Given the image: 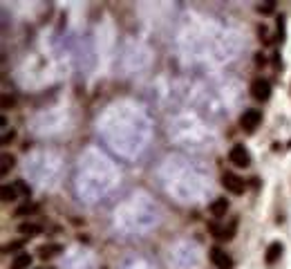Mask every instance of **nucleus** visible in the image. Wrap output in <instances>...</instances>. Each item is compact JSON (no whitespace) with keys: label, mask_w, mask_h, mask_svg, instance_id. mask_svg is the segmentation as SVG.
Masks as SVG:
<instances>
[{"label":"nucleus","mask_w":291,"mask_h":269,"mask_svg":"<svg viewBox=\"0 0 291 269\" xmlns=\"http://www.w3.org/2000/svg\"><path fill=\"white\" fill-rule=\"evenodd\" d=\"M262 121V113L260 110H253V108H249V110H244L242 117H240V126L244 128V130H255L257 123Z\"/></svg>","instance_id":"obj_3"},{"label":"nucleus","mask_w":291,"mask_h":269,"mask_svg":"<svg viewBox=\"0 0 291 269\" xmlns=\"http://www.w3.org/2000/svg\"><path fill=\"white\" fill-rule=\"evenodd\" d=\"M20 249H23V240H16V242H9V245H5L2 254H14V251H20Z\"/></svg>","instance_id":"obj_15"},{"label":"nucleus","mask_w":291,"mask_h":269,"mask_svg":"<svg viewBox=\"0 0 291 269\" xmlns=\"http://www.w3.org/2000/svg\"><path fill=\"white\" fill-rule=\"evenodd\" d=\"M18 231L23 235H38L40 231H43V227L36 225V222H23V225L18 227Z\"/></svg>","instance_id":"obj_9"},{"label":"nucleus","mask_w":291,"mask_h":269,"mask_svg":"<svg viewBox=\"0 0 291 269\" xmlns=\"http://www.w3.org/2000/svg\"><path fill=\"white\" fill-rule=\"evenodd\" d=\"M34 211H36V204L25 202L23 206H18V209H16V215H29V213H34Z\"/></svg>","instance_id":"obj_13"},{"label":"nucleus","mask_w":291,"mask_h":269,"mask_svg":"<svg viewBox=\"0 0 291 269\" xmlns=\"http://www.w3.org/2000/svg\"><path fill=\"white\" fill-rule=\"evenodd\" d=\"M235 229H238V220H231V225H228L226 229L219 231V238H222V240H231L233 233H235Z\"/></svg>","instance_id":"obj_12"},{"label":"nucleus","mask_w":291,"mask_h":269,"mask_svg":"<svg viewBox=\"0 0 291 269\" xmlns=\"http://www.w3.org/2000/svg\"><path fill=\"white\" fill-rule=\"evenodd\" d=\"M228 209V200H224V197H218V200L211 204V213L215 215V218H222L224 213H226Z\"/></svg>","instance_id":"obj_8"},{"label":"nucleus","mask_w":291,"mask_h":269,"mask_svg":"<svg viewBox=\"0 0 291 269\" xmlns=\"http://www.w3.org/2000/svg\"><path fill=\"white\" fill-rule=\"evenodd\" d=\"M211 263H213L218 269H231L233 267L231 256L224 254L219 247H213V249H211Z\"/></svg>","instance_id":"obj_5"},{"label":"nucleus","mask_w":291,"mask_h":269,"mask_svg":"<svg viewBox=\"0 0 291 269\" xmlns=\"http://www.w3.org/2000/svg\"><path fill=\"white\" fill-rule=\"evenodd\" d=\"M14 186H16V191H18V193H23L25 197H29V195H32V189H29V186L25 184L23 180H16V182H14Z\"/></svg>","instance_id":"obj_14"},{"label":"nucleus","mask_w":291,"mask_h":269,"mask_svg":"<svg viewBox=\"0 0 291 269\" xmlns=\"http://www.w3.org/2000/svg\"><path fill=\"white\" fill-rule=\"evenodd\" d=\"M228 159H231V164H235V166H240V168H247L249 164H251V155H249V151L242 144H235V146L231 148Z\"/></svg>","instance_id":"obj_1"},{"label":"nucleus","mask_w":291,"mask_h":269,"mask_svg":"<svg viewBox=\"0 0 291 269\" xmlns=\"http://www.w3.org/2000/svg\"><path fill=\"white\" fill-rule=\"evenodd\" d=\"M14 103H16L14 97H9V94H2V108H5V110H9Z\"/></svg>","instance_id":"obj_17"},{"label":"nucleus","mask_w":291,"mask_h":269,"mask_svg":"<svg viewBox=\"0 0 291 269\" xmlns=\"http://www.w3.org/2000/svg\"><path fill=\"white\" fill-rule=\"evenodd\" d=\"M251 97L255 99V101H267V99L271 97V83L262 77L255 78L251 83Z\"/></svg>","instance_id":"obj_2"},{"label":"nucleus","mask_w":291,"mask_h":269,"mask_svg":"<svg viewBox=\"0 0 291 269\" xmlns=\"http://www.w3.org/2000/svg\"><path fill=\"white\" fill-rule=\"evenodd\" d=\"M222 184L226 191L235 193V195H240V193L244 191V180H240L238 175H233V173H224L222 175Z\"/></svg>","instance_id":"obj_4"},{"label":"nucleus","mask_w":291,"mask_h":269,"mask_svg":"<svg viewBox=\"0 0 291 269\" xmlns=\"http://www.w3.org/2000/svg\"><path fill=\"white\" fill-rule=\"evenodd\" d=\"M29 265H32V256L25 254V251L16 254V258L11 260V269H27Z\"/></svg>","instance_id":"obj_7"},{"label":"nucleus","mask_w":291,"mask_h":269,"mask_svg":"<svg viewBox=\"0 0 291 269\" xmlns=\"http://www.w3.org/2000/svg\"><path fill=\"white\" fill-rule=\"evenodd\" d=\"M9 166H14V157L11 155H2V175H7V171H9Z\"/></svg>","instance_id":"obj_16"},{"label":"nucleus","mask_w":291,"mask_h":269,"mask_svg":"<svg viewBox=\"0 0 291 269\" xmlns=\"http://www.w3.org/2000/svg\"><path fill=\"white\" fill-rule=\"evenodd\" d=\"M0 195H2V202H14L16 197H18V191H16V186L5 184L2 186V191H0Z\"/></svg>","instance_id":"obj_11"},{"label":"nucleus","mask_w":291,"mask_h":269,"mask_svg":"<svg viewBox=\"0 0 291 269\" xmlns=\"http://www.w3.org/2000/svg\"><path fill=\"white\" fill-rule=\"evenodd\" d=\"M14 137H16L14 130H5V135H2V146H7V144H9Z\"/></svg>","instance_id":"obj_18"},{"label":"nucleus","mask_w":291,"mask_h":269,"mask_svg":"<svg viewBox=\"0 0 291 269\" xmlns=\"http://www.w3.org/2000/svg\"><path fill=\"white\" fill-rule=\"evenodd\" d=\"M282 242H271V245L267 247V256H264V263L267 265H273V263H278L280 260V256H282Z\"/></svg>","instance_id":"obj_6"},{"label":"nucleus","mask_w":291,"mask_h":269,"mask_svg":"<svg viewBox=\"0 0 291 269\" xmlns=\"http://www.w3.org/2000/svg\"><path fill=\"white\" fill-rule=\"evenodd\" d=\"M61 251H63L61 245H43L38 249V254H40V258H49V256H56V254H61Z\"/></svg>","instance_id":"obj_10"}]
</instances>
